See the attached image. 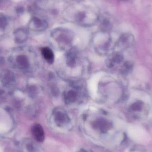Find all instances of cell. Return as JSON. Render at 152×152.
I'll return each mask as SVG.
<instances>
[{
    "label": "cell",
    "instance_id": "6da1fadb",
    "mask_svg": "<svg viewBox=\"0 0 152 152\" xmlns=\"http://www.w3.org/2000/svg\"><path fill=\"white\" fill-rule=\"evenodd\" d=\"M32 133L35 139L38 142H42L44 140V132L41 125L37 124L33 127Z\"/></svg>",
    "mask_w": 152,
    "mask_h": 152
},
{
    "label": "cell",
    "instance_id": "7a4b0ae2",
    "mask_svg": "<svg viewBox=\"0 0 152 152\" xmlns=\"http://www.w3.org/2000/svg\"><path fill=\"white\" fill-rule=\"evenodd\" d=\"M55 119L58 124L61 125L66 122L69 120L67 115L63 110L56 109L54 112Z\"/></svg>",
    "mask_w": 152,
    "mask_h": 152
},
{
    "label": "cell",
    "instance_id": "3957f363",
    "mask_svg": "<svg viewBox=\"0 0 152 152\" xmlns=\"http://www.w3.org/2000/svg\"><path fill=\"white\" fill-rule=\"evenodd\" d=\"M41 54L43 58L50 64L54 62V55L51 49L49 47H43L41 49Z\"/></svg>",
    "mask_w": 152,
    "mask_h": 152
},
{
    "label": "cell",
    "instance_id": "277c9868",
    "mask_svg": "<svg viewBox=\"0 0 152 152\" xmlns=\"http://www.w3.org/2000/svg\"><path fill=\"white\" fill-rule=\"evenodd\" d=\"M77 93L75 91L72 90H69V91L67 92L64 96L65 101L69 103L74 102L77 99Z\"/></svg>",
    "mask_w": 152,
    "mask_h": 152
},
{
    "label": "cell",
    "instance_id": "5b68a950",
    "mask_svg": "<svg viewBox=\"0 0 152 152\" xmlns=\"http://www.w3.org/2000/svg\"><path fill=\"white\" fill-rule=\"evenodd\" d=\"M17 62L19 66L23 68H27L29 66L28 59L25 56L20 55L18 56Z\"/></svg>",
    "mask_w": 152,
    "mask_h": 152
},
{
    "label": "cell",
    "instance_id": "8992f818",
    "mask_svg": "<svg viewBox=\"0 0 152 152\" xmlns=\"http://www.w3.org/2000/svg\"><path fill=\"white\" fill-rule=\"evenodd\" d=\"M7 24V19L5 16L0 15V28L4 29Z\"/></svg>",
    "mask_w": 152,
    "mask_h": 152
},
{
    "label": "cell",
    "instance_id": "52a82bcc",
    "mask_svg": "<svg viewBox=\"0 0 152 152\" xmlns=\"http://www.w3.org/2000/svg\"><path fill=\"white\" fill-rule=\"evenodd\" d=\"M24 10L23 7H19L17 8V10H16V11H17V14H21L23 13Z\"/></svg>",
    "mask_w": 152,
    "mask_h": 152
},
{
    "label": "cell",
    "instance_id": "ba28073f",
    "mask_svg": "<svg viewBox=\"0 0 152 152\" xmlns=\"http://www.w3.org/2000/svg\"><path fill=\"white\" fill-rule=\"evenodd\" d=\"M139 109H140V106L139 104L134 105L133 107V109L134 110H139Z\"/></svg>",
    "mask_w": 152,
    "mask_h": 152
},
{
    "label": "cell",
    "instance_id": "9c48e42d",
    "mask_svg": "<svg viewBox=\"0 0 152 152\" xmlns=\"http://www.w3.org/2000/svg\"><path fill=\"white\" fill-rule=\"evenodd\" d=\"M86 152V151H84V150H83V151H82V152Z\"/></svg>",
    "mask_w": 152,
    "mask_h": 152
}]
</instances>
